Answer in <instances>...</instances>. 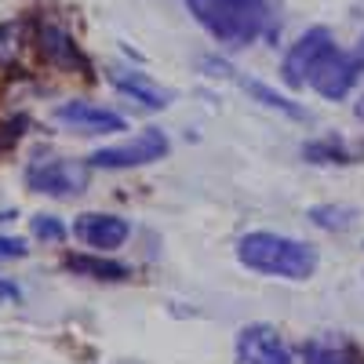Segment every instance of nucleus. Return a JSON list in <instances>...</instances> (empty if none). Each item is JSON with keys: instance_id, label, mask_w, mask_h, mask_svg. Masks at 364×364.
I'll list each match as a JSON object with an SVG mask.
<instances>
[{"instance_id": "obj_3", "label": "nucleus", "mask_w": 364, "mask_h": 364, "mask_svg": "<svg viewBox=\"0 0 364 364\" xmlns=\"http://www.w3.org/2000/svg\"><path fill=\"white\" fill-rule=\"evenodd\" d=\"M168 135L161 128H146L135 139H124L117 146H102L87 157L91 168H102V171H124V168H142V164H154L161 157H168Z\"/></svg>"}, {"instance_id": "obj_17", "label": "nucleus", "mask_w": 364, "mask_h": 364, "mask_svg": "<svg viewBox=\"0 0 364 364\" xmlns=\"http://www.w3.org/2000/svg\"><path fill=\"white\" fill-rule=\"evenodd\" d=\"M302 154H306L310 161H317V164H346L350 161L339 142H314V146L302 149Z\"/></svg>"}, {"instance_id": "obj_13", "label": "nucleus", "mask_w": 364, "mask_h": 364, "mask_svg": "<svg viewBox=\"0 0 364 364\" xmlns=\"http://www.w3.org/2000/svg\"><path fill=\"white\" fill-rule=\"evenodd\" d=\"M113 84L135 102H142L146 109H164L171 102V91H164L161 84H154L146 73H135V70H113Z\"/></svg>"}, {"instance_id": "obj_1", "label": "nucleus", "mask_w": 364, "mask_h": 364, "mask_svg": "<svg viewBox=\"0 0 364 364\" xmlns=\"http://www.w3.org/2000/svg\"><path fill=\"white\" fill-rule=\"evenodd\" d=\"M237 259L245 269L262 273V277H281V281H310L317 273V252L310 245L269 230H252L240 237Z\"/></svg>"}, {"instance_id": "obj_18", "label": "nucleus", "mask_w": 364, "mask_h": 364, "mask_svg": "<svg viewBox=\"0 0 364 364\" xmlns=\"http://www.w3.org/2000/svg\"><path fill=\"white\" fill-rule=\"evenodd\" d=\"M248 91H252V95H259L266 106H273V109H284L288 117H302V109H299V106H291L288 99H281L277 91H269V87H262V84H248Z\"/></svg>"}, {"instance_id": "obj_22", "label": "nucleus", "mask_w": 364, "mask_h": 364, "mask_svg": "<svg viewBox=\"0 0 364 364\" xmlns=\"http://www.w3.org/2000/svg\"><path fill=\"white\" fill-rule=\"evenodd\" d=\"M15 219V211H8V208H0V223H11Z\"/></svg>"}, {"instance_id": "obj_8", "label": "nucleus", "mask_w": 364, "mask_h": 364, "mask_svg": "<svg viewBox=\"0 0 364 364\" xmlns=\"http://www.w3.org/2000/svg\"><path fill=\"white\" fill-rule=\"evenodd\" d=\"M331 48H336V44H331L328 29H310V33H302V37L291 44L284 66H281L284 84H288V87H302V84H306V77H310V70L321 63V55H328Z\"/></svg>"}, {"instance_id": "obj_4", "label": "nucleus", "mask_w": 364, "mask_h": 364, "mask_svg": "<svg viewBox=\"0 0 364 364\" xmlns=\"http://www.w3.org/2000/svg\"><path fill=\"white\" fill-rule=\"evenodd\" d=\"M91 182V164L87 161H33L26 168V186L33 193H48V197H77L87 190Z\"/></svg>"}, {"instance_id": "obj_9", "label": "nucleus", "mask_w": 364, "mask_h": 364, "mask_svg": "<svg viewBox=\"0 0 364 364\" xmlns=\"http://www.w3.org/2000/svg\"><path fill=\"white\" fill-rule=\"evenodd\" d=\"M55 120L66 124L73 132H84V135H109V132H124V117L106 109V106H95V102H84V99H73V102H63L55 109Z\"/></svg>"}, {"instance_id": "obj_15", "label": "nucleus", "mask_w": 364, "mask_h": 364, "mask_svg": "<svg viewBox=\"0 0 364 364\" xmlns=\"http://www.w3.org/2000/svg\"><path fill=\"white\" fill-rule=\"evenodd\" d=\"M310 219L317 223V226H324V230H346L353 219H357V211L353 208H343V204H317V208H310Z\"/></svg>"}, {"instance_id": "obj_6", "label": "nucleus", "mask_w": 364, "mask_h": 364, "mask_svg": "<svg viewBox=\"0 0 364 364\" xmlns=\"http://www.w3.org/2000/svg\"><path fill=\"white\" fill-rule=\"evenodd\" d=\"M357 77H360L357 58L339 51V48H331L328 55H321V63L310 70L306 84L317 91V95H324V99H346L350 87L357 84Z\"/></svg>"}, {"instance_id": "obj_16", "label": "nucleus", "mask_w": 364, "mask_h": 364, "mask_svg": "<svg viewBox=\"0 0 364 364\" xmlns=\"http://www.w3.org/2000/svg\"><path fill=\"white\" fill-rule=\"evenodd\" d=\"M29 233H33L37 240H48V245H55V240H63L70 230L63 219H55V215H33L29 219Z\"/></svg>"}, {"instance_id": "obj_7", "label": "nucleus", "mask_w": 364, "mask_h": 364, "mask_svg": "<svg viewBox=\"0 0 364 364\" xmlns=\"http://www.w3.org/2000/svg\"><path fill=\"white\" fill-rule=\"evenodd\" d=\"M73 237L80 240V245L95 248V252H117L132 237V226H128V219H120V215L84 211V215H77V223H73Z\"/></svg>"}, {"instance_id": "obj_20", "label": "nucleus", "mask_w": 364, "mask_h": 364, "mask_svg": "<svg viewBox=\"0 0 364 364\" xmlns=\"http://www.w3.org/2000/svg\"><path fill=\"white\" fill-rule=\"evenodd\" d=\"M8 299H18V288H15L11 281L0 277V302H8Z\"/></svg>"}, {"instance_id": "obj_5", "label": "nucleus", "mask_w": 364, "mask_h": 364, "mask_svg": "<svg viewBox=\"0 0 364 364\" xmlns=\"http://www.w3.org/2000/svg\"><path fill=\"white\" fill-rule=\"evenodd\" d=\"M237 364H295V357L281 331L259 321L237 331Z\"/></svg>"}, {"instance_id": "obj_21", "label": "nucleus", "mask_w": 364, "mask_h": 364, "mask_svg": "<svg viewBox=\"0 0 364 364\" xmlns=\"http://www.w3.org/2000/svg\"><path fill=\"white\" fill-rule=\"evenodd\" d=\"M353 58H357V66H360V70H364V37H360V41H357V51H353Z\"/></svg>"}, {"instance_id": "obj_14", "label": "nucleus", "mask_w": 364, "mask_h": 364, "mask_svg": "<svg viewBox=\"0 0 364 364\" xmlns=\"http://www.w3.org/2000/svg\"><path fill=\"white\" fill-rule=\"evenodd\" d=\"M26 41V18H11L0 26V66H11Z\"/></svg>"}, {"instance_id": "obj_11", "label": "nucleus", "mask_w": 364, "mask_h": 364, "mask_svg": "<svg viewBox=\"0 0 364 364\" xmlns=\"http://www.w3.org/2000/svg\"><path fill=\"white\" fill-rule=\"evenodd\" d=\"M302 364H364V350L339 331H321L299 346Z\"/></svg>"}, {"instance_id": "obj_19", "label": "nucleus", "mask_w": 364, "mask_h": 364, "mask_svg": "<svg viewBox=\"0 0 364 364\" xmlns=\"http://www.w3.org/2000/svg\"><path fill=\"white\" fill-rule=\"evenodd\" d=\"M29 248L22 237H0V262H11V259H26Z\"/></svg>"}, {"instance_id": "obj_2", "label": "nucleus", "mask_w": 364, "mask_h": 364, "mask_svg": "<svg viewBox=\"0 0 364 364\" xmlns=\"http://www.w3.org/2000/svg\"><path fill=\"white\" fill-rule=\"evenodd\" d=\"M200 22L230 44H248L266 26V0H193Z\"/></svg>"}, {"instance_id": "obj_10", "label": "nucleus", "mask_w": 364, "mask_h": 364, "mask_svg": "<svg viewBox=\"0 0 364 364\" xmlns=\"http://www.w3.org/2000/svg\"><path fill=\"white\" fill-rule=\"evenodd\" d=\"M37 48H41V58L48 66L55 70H77V73H91V63L80 55L77 41L66 33L63 26H55V22H44L37 29Z\"/></svg>"}, {"instance_id": "obj_12", "label": "nucleus", "mask_w": 364, "mask_h": 364, "mask_svg": "<svg viewBox=\"0 0 364 364\" xmlns=\"http://www.w3.org/2000/svg\"><path fill=\"white\" fill-rule=\"evenodd\" d=\"M63 269H70L73 277L109 281V284L132 277V266L117 262V259H106V255H91V252H70V255H63Z\"/></svg>"}]
</instances>
